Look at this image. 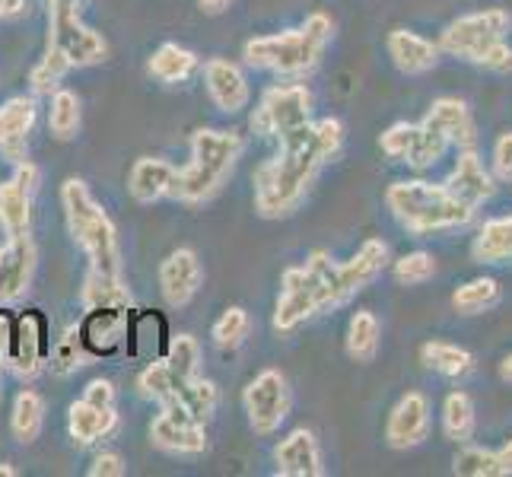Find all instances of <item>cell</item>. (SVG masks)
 I'll return each mask as SVG.
<instances>
[{
  "mask_svg": "<svg viewBox=\"0 0 512 477\" xmlns=\"http://www.w3.org/2000/svg\"><path fill=\"white\" fill-rule=\"evenodd\" d=\"M344 147V125L338 118L309 121L280 137V150L255 172V210L261 217H287L303 204L312 179Z\"/></svg>",
  "mask_w": 512,
  "mask_h": 477,
  "instance_id": "obj_1",
  "label": "cell"
},
{
  "mask_svg": "<svg viewBox=\"0 0 512 477\" xmlns=\"http://www.w3.org/2000/svg\"><path fill=\"white\" fill-rule=\"evenodd\" d=\"M331 32H334V23L328 16L312 13L299 29L252 39L245 45V64L258 70H271V74L287 77V80H303L319 67L325 48L331 42Z\"/></svg>",
  "mask_w": 512,
  "mask_h": 477,
  "instance_id": "obj_2",
  "label": "cell"
},
{
  "mask_svg": "<svg viewBox=\"0 0 512 477\" xmlns=\"http://www.w3.org/2000/svg\"><path fill=\"white\" fill-rule=\"evenodd\" d=\"M385 207L392 210V217L414 236L465 229L474 220V210L458 198H452L446 185H433L423 179L388 185Z\"/></svg>",
  "mask_w": 512,
  "mask_h": 477,
  "instance_id": "obj_3",
  "label": "cell"
},
{
  "mask_svg": "<svg viewBox=\"0 0 512 477\" xmlns=\"http://www.w3.org/2000/svg\"><path fill=\"white\" fill-rule=\"evenodd\" d=\"M242 137L233 131H194L191 134V163L175 169L169 194L175 201L201 204L210 201L233 175L242 156Z\"/></svg>",
  "mask_w": 512,
  "mask_h": 477,
  "instance_id": "obj_4",
  "label": "cell"
},
{
  "mask_svg": "<svg viewBox=\"0 0 512 477\" xmlns=\"http://www.w3.org/2000/svg\"><path fill=\"white\" fill-rule=\"evenodd\" d=\"M61 204H64L70 236L80 242V249L86 252V258H90V268L121 277V249H118L115 223L90 194L86 182L67 179L61 185Z\"/></svg>",
  "mask_w": 512,
  "mask_h": 477,
  "instance_id": "obj_5",
  "label": "cell"
},
{
  "mask_svg": "<svg viewBox=\"0 0 512 477\" xmlns=\"http://www.w3.org/2000/svg\"><path fill=\"white\" fill-rule=\"evenodd\" d=\"M315 264H319L325 290H328V309H338L350 303L360 290H366L373 280L388 268V245L382 239H366L360 252L344 264H334L328 252H312Z\"/></svg>",
  "mask_w": 512,
  "mask_h": 477,
  "instance_id": "obj_6",
  "label": "cell"
},
{
  "mask_svg": "<svg viewBox=\"0 0 512 477\" xmlns=\"http://www.w3.org/2000/svg\"><path fill=\"white\" fill-rule=\"evenodd\" d=\"M509 32H512V16L500 7H493V10L458 16V20H452L443 29L436 45H439V51H446L449 58H462L468 64H478L493 42L509 39Z\"/></svg>",
  "mask_w": 512,
  "mask_h": 477,
  "instance_id": "obj_7",
  "label": "cell"
},
{
  "mask_svg": "<svg viewBox=\"0 0 512 477\" xmlns=\"http://www.w3.org/2000/svg\"><path fill=\"white\" fill-rule=\"evenodd\" d=\"M48 45L58 48L70 67H90L105 58V39L80 20V7L70 0H48Z\"/></svg>",
  "mask_w": 512,
  "mask_h": 477,
  "instance_id": "obj_8",
  "label": "cell"
},
{
  "mask_svg": "<svg viewBox=\"0 0 512 477\" xmlns=\"http://www.w3.org/2000/svg\"><path fill=\"white\" fill-rule=\"evenodd\" d=\"M328 312V293L319 271L306 261L303 268H287L280 280V296L274 306V328L280 334L296 331L303 322Z\"/></svg>",
  "mask_w": 512,
  "mask_h": 477,
  "instance_id": "obj_9",
  "label": "cell"
},
{
  "mask_svg": "<svg viewBox=\"0 0 512 477\" xmlns=\"http://www.w3.org/2000/svg\"><path fill=\"white\" fill-rule=\"evenodd\" d=\"M309 115H312V93L303 83H284V86H271V90L261 96L249 125L258 137L280 140L290 131L309 125Z\"/></svg>",
  "mask_w": 512,
  "mask_h": 477,
  "instance_id": "obj_10",
  "label": "cell"
},
{
  "mask_svg": "<svg viewBox=\"0 0 512 477\" xmlns=\"http://www.w3.org/2000/svg\"><path fill=\"white\" fill-rule=\"evenodd\" d=\"M245 414H249V427L255 436H271L280 430V423L290 414V388L287 376L280 369H264L258 373L249 388H245Z\"/></svg>",
  "mask_w": 512,
  "mask_h": 477,
  "instance_id": "obj_11",
  "label": "cell"
},
{
  "mask_svg": "<svg viewBox=\"0 0 512 477\" xmlns=\"http://www.w3.org/2000/svg\"><path fill=\"white\" fill-rule=\"evenodd\" d=\"M150 439L169 455H201L207 449V433L198 417H191L179 401H169L150 423Z\"/></svg>",
  "mask_w": 512,
  "mask_h": 477,
  "instance_id": "obj_12",
  "label": "cell"
},
{
  "mask_svg": "<svg viewBox=\"0 0 512 477\" xmlns=\"http://www.w3.org/2000/svg\"><path fill=\"white\" fill-rule=\"evenodd\" d=\"M430 423H433V414H430L427 395L423 392L401 395L398 404L392 408V414H388V420H385V443L398 452L417 449V446L427 443Z\"/></svg>",
  "mask_w": 512,
  "mask_h": 477,
  "instance_id": "obj_13",
  "label": "cell"
},
{
  "mask_svg": "<svg viewBox=\"0 0 512 477\" xmlns=\"http://www.w3.org/2000/svg\"><path fill=\"white\" fill-rule=\"evenodd\" d=\"M51 338H48V322L42 312H23L13 318V338H10V357L7 366H13L20 376H35L48 360Z\"/></svg>",
  "mask_w": 512,
  "mask_h": 477,
  "instance_id": "obj_14",
  "label": "cell"
},
{
  "mask_svg": "<svg viewBox=\"0 0 512 477\" xmlns=\"http://www.w3.org/2000/svg\"><path fill=\"white\" fill-rule=\"evenodd\" d=\"M443 185L449 188L452 198L468 204L471 210L484 207L493 194H497V179H493L490 169L481 163L478 150H458L455 169L449 172V179Z\"/></svg>",
  "mask_w": 512,
  "mask_h": 477,
  "instance_id": "obj_15",
  "label": "cell"
},
{
  "mask_svg": "<svg viewBox=\"0 0 512 477\" xmlns=\"http://www.w3.org/2000/svg\"><path fill=\"white\" fill-rule=\"evenodd\" d=\"M35 261H39V252L29 233L10 236V242L0 249V303H13L29 290Z\"/></svg>",
  "mask_w": 512,
  "mask_h": 477,
  "instance_id": "obj_16",
  "label": "cell"
},
{
  "mask_svg": "<svg viewBox=\"0 0 512 477\" xmlns=\"http://www.w3.org/2000/svg\"><path fill=\"white\" fill-rule=\"evenodd\" d=\"M201 280H204L201 261L191 249H175L160 264V290H163V299L172 309L188 306L194 299V293L201 290Z\"/></svg>",
  "mask_w": 512,
  "mask_h": 477,
  "instance_id": "obj_17",
  "label": "cell"
},
{
  "mask_svg": "<svg viewBox=\"0 0 512 477\" xmlns=\"http://www.w3.org/2000/svg\"><path fill=\"white\" fill-rule=\"evenodd\" d=\"M128 312L131 309H86V318L77 328L90 357H109V353H115L125 344Z\"/></svg>",
  "mask_w": 512,
  "mask_h": 477,
  "instance_id": "obj_18",
  "label": "cell"
},
{
  "mask_svg": "<svg viewBox=\"0 0 512 477\" xmlns=\"http://www.w3.org/2000/svg\"><path fill=\"white\" fill-rule=\"evenodd\" d=\"M274 465L280 477H322V446L312 430H293L287 439H280L274 449Z\"/></svg>",
  "mask_w": 512,
  "mask_h": 477,
  "instance_id": "obj_19",
  "label": "cell"
},
{
  "mask_svg": "<svg viewBox=\"0 0 512 477\" xmlns=\"http://www.w3.org/2000/svg\"><path fill=\"white\" fill-rule=\"evenodd\" d=\"M423 121L433 125L436 131H443L455 150H474V147H478V125H474V115H471L465 99H458V96L433 99L430 112Z\"/></svg>",
  "mask_w": 512,
  "mask_h": 477,
  "instance_id": "obj_20",
  "label": "cell"
},
{
  "mask_svg": "<svg viewBox=\"0 0 512 477\" xmlns=\"http://www.w3.org/2000/svg\"><path fill=\"white\" fill-rule=\"evenodd\" d=\"M204 83H207V93H210V99H214V105L226 115L242 112L252 99L249 83H245L242 70L233 61L210 58L204 64Z\"/></svg>",
  "mask_w": 512,
  "mask_h": 477,
  "instance_id": "obj_21",
  "label": "cell"
},
{
  "mask_svg": "<svg viewBox=\"0 0 512 477\" xmlns=\"http://www.w3.org/2000/svg\"><path fill=\"white\" fill-rule=\"evenodd\" d=\"M388 58L401 70L404 77H423L439 64V45H433L430 39L411 32V29H392L385 39Z\"/></svg>",
  "mask_w": 512,
  "mask_h": 477,
  "instance_id": "obj_22",
  "label": "cell"
},
{
  "mask_svg": "<svg viewBox=\"0 0 512 477\" xmlns=\"http://www.w3.org/2000/svg\"><path fill=\"white\" fill-rule=\"evenodd\" d=\"M35 125V102L26 96H16L0 105V153L7 163H26V140Z\"/></svg>",
  "mask_w": 512,
  "mask_h": 477,
  "instance_id": "obj_23",
  "label": "cell"
},
{
  "mask_svg": "<svg viewBox=\"0 0 512 477\" xmlns=\"http://www.w3.org/2000/svg\"><path fill=\"white\" fill-rule=\"evenodd\" d=\"M175 179V166L166 163V159H156V156H140L137 163L131 166L128 175V191L137 204H156L163 201Z\"/></svg>",
  "mask_w": 512,
  "mask_h": 477,
  "instance_id": "obj_24",
  "label": "cell"
},
{
  "mask_svg": "<svg viewBox=\"0 0 512 477\" xmlns=\"http://www.w3.org/2000/svg\"><path fill=\"white\" fill-rule=\"evenodd\" d=\"M128 350L134 360H163V353L169 347V334H166V318L156 312H140V315H128Z\"/></svg>",
  "mask_w": 512,
  "mask_h": 477,
  "instance_id": "obj_25",
  "label": "cell"
},
{
  "mask_svg": "<svg viewBox=\"0 0 512 477\" xmlns=\"http://www.w3.org/2000/svg\"><path fill=\"white\" fill-rule=\"evenodd\" d=\"M118 423V414L115 408H96L90 401H74L67 411V430H70V439H74L77 446H93L96 439H105Z\"/></svg>",
  "mask_w": 512,
  "mask_h": 477,
  "instance_id": "obj_26",
  "label": "cell"
},
{
  "mask_svg": "<svg viewBox=\"0 0 512 477\" xmlns=\"http://www.w3.org/2000/svg\"><path fill=\"white\" fill-rule=\"evenodd\" d=\"M420 363L430 369L436 376H446V379H465L474 373V353L458 347L452 341H427L420 347Z\"/></svg>",
  "mask_w": 512,
  "mask_h": 477,
  "instance_id": "obj_27",
  "label": "cell"
},
{
  "mask_svg": "<svg viewBox=\"0 0 512 477\" xmlns=\"http://www.w3.org/2000/svg\"><path fill=\"white\" fill-rule=\"evenodd\" d=\"M471 258L478 264L512 261V217H490L471 242Z\"/></svg>",
  "mask_w": 512,
  "mask_h": 477,
  "instance_id": "obj_28",
  "label": "cell"
},
{
  "mask_svg": "<svg viewBox=\"0 0 512 477\" xmlns=\"http://www.w3.org/2000/svg\"><path fill=\"white\" fill-rule=\"evenodd\" d=\"M478 433V411L468 392H449L443 401V436L455 446H465Z\"/></svg>",
  "mask_w": 512,
  "mask_h": 477,
  "instance_id": "obj_29",
  "label": "cell"
},
{
  "mask_svg": "<svg viewBox=\"0 0 512 477\" xmlns=\"http://www.w3.org/2000/svg\"><path fill=\"white\" fill-rule=\"evenodd\" d=\"M131 290L125 287V280L115 274L93 271L86 274L83 284V306L86 309H131Z\"/></svg>",
  "mask_w": 512,
  "mask_h": 477,
  "instance_id": "obj_30",
  "label": "cell"
},
{
  "mask_svg": "<svg viewBox=\"0 0 512 477\" xmlns=\"http://www.w3.org/2000/svg\"><path fill=\"white\" fill-rule=\"evenodd\" d=\"M379 341H382L379 318L369 309L353 312L350 325H347V357L353 363H373L379 353Z\"/></svg>",
  "mask_w": 512,
  "mask_h": 477,
  "instance_id": "obj_31",
  "label": "cell"
},
{
  "mask_svg": "<svg viewBox=\"0 0 512 477\" xmlns=\"http://www.w3.org/2000/svg\"><path fill=\"white\" fill-rule=\"evenodd\" d=\"M503 303V287L493 277H474L452 293V309L458 315H484Z\"/></svg>",
  "mask_w": 512,
  "mask_h": 477,
  "instance_id": "obj_32",
  "label": "cell"
},
{
  "mask_svg": "<svg viewBox=\"0 0 512 477\" xmlns=\"http://www.w3.org/2000/svg\"><path fill=\"white\" fill-rule=\"evenodd\" d=\"M194 70H198V55L175 42L160 45L150 58V74L163 83H182L194 74Z\"/></svg>",
  "mask_w": 512,
  "mask_h": 477,
  "instance_id": "obj_33",
  "label": "cell"
},
{
  "mask_svg": "<svg viewBox=\"0 0 512 477\" xmlns=\"http://www.w3.org/2000/svg\"><path fill=\"white\" fill-rule=\"evenodd\" d=\"M29 188H23L16 179L0 185V226L7 229V236H23L29 233L32 220V204H29Z\"/></svg>",
  "mask_w": 512,
  "mask_h": 477,
  "instance_id": "obj_34",
  "label": "cell"
},
{
  "mask_svg": "<svg viewBox=\"0 0 512 477\" xmlns=\"http://www.w3.org/2000/svg\"><path fill=\"white\" fill-rule=\"evenodd\" d=\"M163 363L169 369V376L175 382V388H179L182 382L201 376V347L198 341L191 338V334H179V338H172L166 353H163Z\"/></svg>",
  "mask_w": 512,
  "mask_h": 477,
  "instance_id": "obj_35",
  "label": "cell"
},
{
  "mask_svg": "<svg viewBox=\"0 0 512 477\" xmlns=\"http://www.w3.org/2000/svg\"><path fill=\"white\" fill-rule=\"evenodd\" d=\"M42 423H45V404L35 392H20L13 401V414H10V430L20 443H35L42 433Z\"/></svg>",
  "mask_w": 512,
  "mask_h": 477,
  "instance_id": "obj_36",
  "label": "cell"
},
{
  "mask_svg": "<svg viewBox=\"0 0 512 477\" xmlns=\"http://www.w3.org/2000/svg\"><path fill=\"white\" fill-rule=\"evenodd\" d=\"M80 131V99L70 90L51 93V109H48V134L55 140H74Z\"/></svg>",
  "mask_w": 512,
  "mask_h": 477,
  "instance_id": "obj_37",
  "label": "cell"
},
{
  "mask_svg": "<svg viewBox=\"0 0 512 477\" xmlns=\"http://www.w3.org/2000/svg\"><path fill=\"white\" fill-rule=\"evenodd\" d=\"M172 401H179L191 417H198L201 423H207L210 414L217 411V385L210 379L194 376V379H188V382H182L179 388H175Z\"/></svg>",
  "mask_w": 512,
  "mask_h": 477,
  "instance_id": "obj_38",
  "label": "cell"
},
{
  "mask_svg": "<svg viewBox=\"0 0 512 477\" xmlns=\"http://www.w3.org/2000/svg\"><path fill=\"white\" fill-rule=\"evenodd\" d=\"M86 360H90V353H86V347L80 341V328L77 325H70L58 338V344L48 350V363H51V369H55L58 376L77 373L80 366H86Z\"/></svg>",
  "mask_w": 512,
  "mask_h": 477,
  "instance_id": "obj_39",
  "label": "cell"
},
{
  "mask_svg": "<svg viewBox=\"0 0 512 477\" xmlns=\"http://www.w3.org/2000/svg\"><path fill=\"white\" fill-rule=\"evenodd\" d=\"M249 331H252V318L249 312H245L242 306H233V309H226L217 322H214V344L220 350H236L245 344V338H249Z\"/></svg>",
  "mask_w": 512,
  "mask_h": 477,
  "instance_id": "obj_40",
  "label": "cell"
},
{
  "mask_svg": "<svg viewBox=\"0 0 512 477\" xmlns=\"http://www.w3.org/2000/svg\"><path fill=\"white\" fill-rule=\"evenodd\" d=\"M449 147H452V144L446 140L443 131H436L433 125H427V121H420V137H417V147H414V153H411V159H408V166L417 169V172L433 169V166L439 163V159L446 156Z\"/></svg>",
  "mask_w": 512,
  "mask_h": 477,
  "instance_id": "obj_41",
  "label": "cell"
},
{
  "mask_svg": "<svg viewBox=\"0 0 512 477\" xmlns=\"http://www.w3.org/2000/svg\"><path fill=\"white\" fill-rule=\"evenodd\" d=\"M452 471H455V474H462V477H500L497 452L465 443V446H462V452L455 455Z\"/></svg>",
  "mask_w": 512,
  "mask_h": 477,
  "instance_id": "obj_42",
  "label": "cell"
},
{
  "mask_svg": "<svg viewBox=\"0 0 512 477\" xmlns=\"http://www.w3.org/2000/svg\"><path fill=\"white\" fill-rule=\"evenodd\" d=\"M395 280L401 287H420L427 280L436 277V258L430 252H411V255H401L392 268Z\"/></svg>",
  "mask_w": 512,
  "mask_h": 477,
  "instance_id": "obj_43",
  "label": "cell"
},
{
  "mask_svg": "<svg viewBox=\"0 0 512 477\" xmlns=\"http://www.w3.org/2000/svg\"><path fill=\"white\" fill-rule=\"evenodd\" d=\"M70 70V61L61 55L58 48H51L48 45V51H45V58L32 67V90L35 93H55L58 90V83L64 80V74Z\"/></svg>",
  "mask_w": 512,
  "mask_h": 477,
  "instance_id": "obj_44",
  "label": "cell"
},
{
  "mask_svg": "<svg viewBox=\"0 0 512 477\" xmlns=\"http://www.w3.org/2000/svg\"><path fill=\"white\" fill-rule=\"evenodd\" d=\"M137 388H140V395L150 398V401H156L160 408L175 398V382H172V376H169V369H166L163 360L147 363V369H144V373H140V379H137Z\"/></svg>",
  "mask_w": 512,
  "mask_h": 477,
  "instance_id": "obj_45",
  "label": "cell"
},
{
  "mask_svg": "<svg viewBox=\"0 0 512 477\" xmlns=\"http://www.w3.org/2000/svg\"><path fill=\"white\" fill-rule=\"evenodd\" d=\"M417 137H420V125H411V121H398V125H392L379 137V147H382V153L388 159L408 163L414 147H417Z\"/></svg>",
  "mask_w": 512,
  "mask_h": 477,
  "instance_id": "obj_46",
  "label": "cell"
},
{
  "mask_svg": "<svg viewBox=\"0 0 512 477\" xmlns=\"http://www.w3.org/2000/svg\"><path fill=\"white\" fill-rule=\"evenodd\" d=\"M490 175L497 182H512V131H503L490 150Z\"/></svg>",
  "mask_w": 512,
  "mask_h": 477,
  "instance_id": "obj_47",
  "label": "cell"
},
{
  "mask_svg": "<svg viewBox=\"0 0 512 477\" xmlns=\"http://www.w3.org/2000/svg\"><path fill=\"white\" fill-rule=\"evenodd\" d=\"M478 67L490 70V74H500V77L512 74V45H509L506 39L493 42V45L484 51V55H481Z\"/></svg>",
  "mask_w": 512,
  "mask_h": 477,
  "instance_id": "obj_48",
  "label": "cell"
},
{
  "mask_svg": "<svg viewBox=\"0 0 512 477\" xmlns=\"http://www.w3.org/2000/svg\"><path fill=\"white\" fill-rule=\"evenodd\" d=\"M83 401L96 404V408H115V385L109 379H93L83 388Z\"/></svg>",
  "mask_w": 512,
  "mask_h": 477,
  "instance_id": "obj_49",
  "label": "cell"
},
{
  "mask_svg": "<svg viewBox=\"0 0 512 477\" xmlns=\"http://www.w3.org/2000/svg\"><path fill=\"white\" fill-rule=\"evenodd\" d=\"M121 474H125V462H121L118 452H102L90 465V477H121Z\"/></svg>",
  "mask_w": 512,
  "mask_h": 477,
  "instance_id": "obj_50",
  "label": "cell"
},
{
  "mask_svg": "<svg viewBox=\"0 0 512 477\" xmlns=\"http://www.w3.org/2000/svg\"><path fill=\"white\" fill-rule=\"evenodd\" d=\"M10 338H13V318L0 309V366H7L10 357Z\"/></svg>",
  "mask_w": 512,
  "mask_h": 477,
  "instance_id": "obj_51",
  "label": "cell"
},
{
  "mask_svg": "<svg viewBox=\"0 0 512 477\" xmlns=\"http://www.w3.org/2000/svg\"><path fill=\"white\" fill-rule=\"evenodd\" d=\"M236 0H198V7H201V13H207V16H217V13H226L229 7H233Z\"/></svg>",
  "mask_w": 512,
  "mask_h": 477,
  "instance_id": "obj_52",
  "label": "cell"
},
{
  "mask_svg": "<svg viewBox=\"0 0 512 477\" xmlns=\"http://www.w3.org/2000/svg\"><path fill=\"white\" fill-rule=\"evenodd\" d=\"M497 462H500V477H509L512 474V439L503 449H497Z\"/></svg>",
  "mask_w": 512,
  "mask_h": 477,
  "instance_id": "obj_53",
  "label": "cell"
},
{
  "mask_svg": "<svg viewBox=\"0 0 512 477\" xmlns=\"http://www.w3.org/2000/svg\"><path fill=\"white\" fill-rule=\"evenodd\" d=\"M16 13H23V0H0V20H4V16H16Z\"/></svg>",
  "mask_w": 512,
  "mask_h": 477,
  "instance_id": "obj_54",
  "label": "cell"
},
{
  "mask_svg": "<svg viewBox=\"0 0 512 477\" xmlns=\"http://www.w3.org/2000/svg\"><path fill=\"white\" fill-rule=\"evenodd\" d=\"M500 379L512 385V353H506L503 363H500Z\"/></svg>",
  "mask_w": 512,
  "mask_h": 477,
  "instance_id": "obj_55",
  "label": "cell"
},
{
  "mask_svg": "<svg viewBox=\"0 0 512 477\" xmlns=\"http://www.w3.org/2000/svg\"><path fill=\"white\" fill-rule=\"evenodd\" d=\"M0 477H16V468H10V465H0Z\"/></svg>",
  "mask_w": 512,
  "mask_h": 477,
  "instance_id": "obj_56",
  "label": "cell"
},
{
  "mask_svg": "<svg viewBox=\"0 0 512 477\" xmlns=\"http://www.w3.org/2000/svg\"><path fill=\"white\" fill-rule=\"evenodd\" d=\"M70 4H77V7H83V4H86V0H70Z\"/></svg>",
  "mask_w": 512,
  "mask_h": 477,
  "instance_id": "obj_57",
  "label": "cell"
},
{
  "mask_svg": "<svg viewBox=\"0 0 512 477\" xmlns=\"http://www.w3.org/2000/svg\"><path fill=\"white\" fill-rule=\"evenodd\" d=\"M0 398H4V388H0Z\"/></svg>",
  "mask_w": 512,
  "mask_h": 477,
  "instance_id": "obj_58",
  "label": "cell"
}]
</instances>
